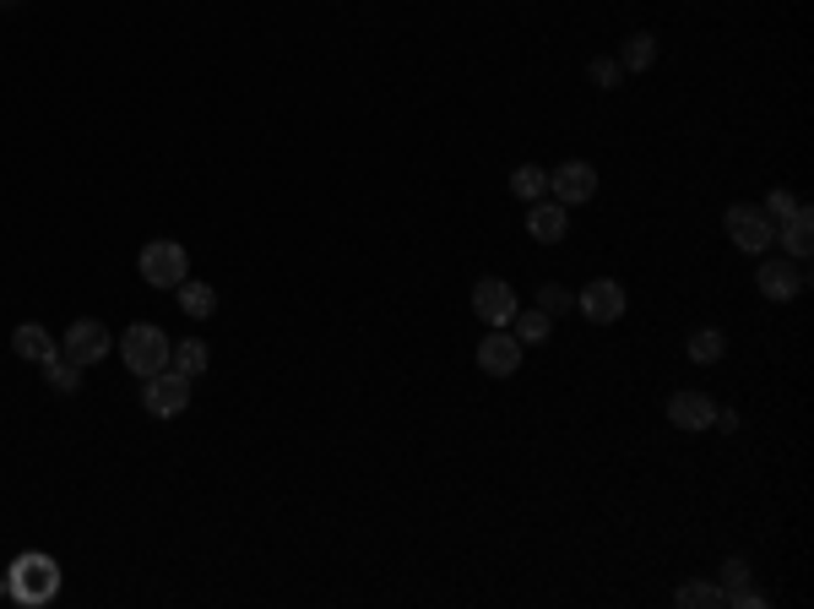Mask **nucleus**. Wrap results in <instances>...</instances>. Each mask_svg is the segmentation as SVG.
<instances>
[{"label": "nucleus", "mask_w": 814, "mask_h": 609, "mask_svg": "<svg viewBox=\"0 0 814 609\" xmlns=\"http://www.w3.org/2000/svg\"><path fill=\"white\" fill-rule=\"evenodd\" d=\"M136 267H141V277H147L152 288H180L190 277V256H186L180 240H152V245H141Z\"/></svg>", "instance_id": "3"}, {"label": "nucleus", "mask_w": 814, "mask_h": 609, "mask_svg": "<svg viewBox=\"0 0 814 609\" xmlns=\"http://www.w3.org/2000/svg\"><path fill=\"white\" fill-rule=\"evenodd\" d=\"M510 322H516V338H521V343H543V338H549V327H554V316H549V311H516Z\"/></svg>", "instance_id": "22"}, {"label": "nucleus", "mask_w": 814, "mask_h": 609, "mask_svg": "<svg viewBox=\"0 0 814 609\" xmlns=\"http://www.w3.org/2000/svg\"><path fill=\"white\" fill-rule=\"evenodd\" d=\"M782 245H787L793 262H810V251H814V212L810 207H799V212L782 223Z\"/></svg>", "instance_id": "15"}, {"label": "nucleus", "mask_w": 814, "mask_h": 609, "mask_svg": "<svg viewBox=\"0 0 814 609\" xmlns=\"http://www.w3.org/2000/svg\"><path fill=\"white\" fill-rule=\"evenodd\" d=\"M478 370L484 376H516L521 370V338H510L505 327H495L489 338L478 343Z\"/></svg>", "instance_id": "10"}, {"label": "nucleus", "mask_w": 814, "mask_h": 609, "mask_svg": "<svg viewBox=\"0 0 814 609\" xmlns=\"http://www.w3.org/2000/svg\"><path fill=\"white\" fill-rule=\"evenodd\" d=\"M510 191H516L521 202H538V197L549 191V169H538V164H521V169H510Z\"/></svg>", "instance_id": "19"}, {"label": "nucleus", "mask_w": 814, "mask_h": 609, "mask_svg": "<svg viewBox=\"0 0 814 609\" xmlns=\"http://www.w3.org/2000/svg\"><path fill=\"white\" fill-rule=\"evenodd\" d=\"M711 413H717V403H711L706 392H674V398H668V419H674L679 430H706Z\"/></svg>", "instance_id": "12"}, {"label": "nucleus", "mask_w": 814, "mask_h": 609, "mask_svg": "<svg viewBox=\"0 0 814 609\" xmlns=\"http://www.w3.org/2000/svg\"><path fill=\"white\" fill-rule=\"evenodd\" d=\"M44 381L55 387V392H76V381H82V370L65 359V354H55V359H44Z\"/></svg>", "instance_id": "23"}, {"label": "nucleus", "mask_w": 814, "mask_h": 609, "mask_svg": "<svg viewBox=\"0 0 814 609\" xmlns=\"http://www.w3.org/2000/svg\"><path fill=\"white\" fill-rule=\"evenodd\" d=\"M0 594H11V588H6V577H0Z\"/></svg>", "instance_id": "28"}, {"label": "nucleus", "mask_w": 814, "mask_h": 609, "mask_svg": "<svg viewBox=\"0 0 814 609\" xmlns=\"http://www.w3.org/2000/svg\"><path fill=\"white\" fill-rule=\"evenodd\" d=\"M0 6H17V0H0Z\"/></svg>", "instance_id": "29"}, {"label": "nucleus", "mask_w": 814, "mask_h": 609, "mask_svg": "<svg viewBox=\"0 0 814 609\" xmlns=\"http://www.w3.org/2000/svg\"><path fill=\"white\" fill-rule=\"evenodd\" d=\"M564 305H575V300L564 294L560 283H543V288H538V311H549V316H560Z\"/></svg>", "instance_id": "26"}, {"label": "nucleus", "mask_w": 814, "mask_h": 609, "mask_svg": "<svg viewBox=\"0 0 814 609\" xmlns=\"http://www.w3.org/2000/svg\"><path fill=\"white\" fill-rule=\"evenodd\" d=\"M549 191H554L564 207L592 202V197H598V169H592L586 158H564L560 169L549 175Z\"/></svg>", "instance_id": "8"}, {"label": "nucleus", "mask_w": 814, "mask_h": 609, "mask_svg": "<svg viewBox=\"0 0 814 609\" xmlns=\"http://www.w3.org/2000/svg\"><path fill=\"white\" fill-rule=\"evenodd\" d=\"M11 348H17L22 359H33V365H44V359H55V354H61V343L50 338L39 322H22V327L11 333Z\"/></svg>", "instance_id": "14"}, {"label": "nucleus", "mask_w": 814, "mask_h": 609, "mask_svg": "<svg viewBox=\"0 0 814 609\" xmlns=\"http://www.w3.org/2000/svg\"><path fill=\"white\" fill-rule=\"evenodd\" d=\"M120 359H126L130 376H158V370H169V354H175V343H169V333L163 327H152V322H130L126 333H120Z\"/></svg>", "instance_id": "1"}, {"label": "nucleus", "mask_w": 814, "mask_h": 609, "mask_svg": "<svg viewBox=\"0 0 814 609\" xmlns=\"http://www.w3.org/2000/svg\"><path fill=\"white\" fill-rule=\"evenodd\" d=\"M754 283H760V294H765V300H776V305H782V300H793V294L804 288V267H799L793 256H787V262L776 256V262H760V277H754Z\"/></svg>", "instance_id": "11"}, {"label": "nucleus", "mask_w": 814, "mask_h": 609, "mask_svg": "<svg viewBox=\"0 0 814 609\" xmlns=\"http://www.w3.org/2000/svg\"><path fill=\"white\" fill-rule=\"evenodd\" d=\"M575 305H581V316H586V322L609 327V322H620V316H625V288H620L614 277H592V283L575 294Z\"/></svg>", "instance_id": "7"}, {"label": "nucleus", "mask_w": 814, "mask_h": 609, "mask_svg": "<svg viewBox=\"0 0 814 609\" xmlns=\"http://www.w3.org/2000/svg\"><path fill=\"white\" fill-rule=\"evenodd\" d=\"M722 229H728V240H733L739 251H750V256H765L771 240H776L771 218H765L760 207H744V202H733L728 212H722Z\"/></svg>", "instance_id": "4"}, {"label": "nucleus", "mask_w": 814, "mask_h": 609, "mask_svg": "<svg viewBox=\"0 0 814 609\" xmlns=\"http://www.w3.org/2000/svg\"><path fill=\"white\" fill-rule=\"evenodd\" d=\"M109 348H115V338H109V327H104V322H71V333H65V343H61V354L76 365V370L98 365Z\"/></svg>", "instance_id": "6"}, {"label": "nucleus", "mask_w": 814, "mask_h": 609, "mask_svg": "<svg viewBox=\"0 0 814 609\" xmlns=\"http://www.w3.org/2000/svg\"><path fill=\"white\" fill-rule=\"evenodd\" d=\"M180 311H186V316H195V322H201V316H212V311H218V294H212V283H195V277H186V283H180Z\"/></svg>", "instance_id": "18"}, {"label": "nucleus", "mask_w": 814, "mask_h": 609, "mask_svg": "<svg viewBox=\"0 0 814 609\" xmlns=\"http://www.w3.org/2000/svg\"><path fill=\"white\" fill-rule=\"evenodd\" d=\"M586 71H592V82H598V87H620V82H625V66H620V61H609V55H598Z\"/></svg>", "instance_id": "25"}, {"label": "nucleus", "mask_w": 814, "mask_h": 609, "mask_svg": "<svg viewBox=\"0 0 814 609\" xmlns=\"http://www.w3.org/2000/svg\"><path fill=\"white\" fill-rule=\"evenodd\" d=\"M760 212H765V218H771V229H782V223H787V218H793V212H799V202H793V197H787V191H771V197H765V207H760Z\"/></svg>", "instance_id": "24"}, {"label": "nucleus", "mask_w": 814, "mask_h": 609, "mask_svg": "<svg viewBox=\"0 0 814 609\" xmlns=\"http://www.w3.org/2000/svg\"><path fill=\"white\" fill-rule=\"evenodd\" d=\"M679 605L685 609H728V594L717 582H685L679 588Z\"/></svg>", "instance_id": "21"}, {"label": "nucleus", "mask_w": 814, "mask_h": 609, "mask_svg": "<svg viewBox=\"0 0 814 609\" xmlns=\"http://www.w3.org/2000/svg\"><path fill=\"white\" fill-rule=\"evenodd\" d=\"M6 588H11L22 605H50V599L61 594V566H55L50 555H22V560L11 566Z\"/></svg>", "instance_id": "2"}, {"label": "nucleus", "mask_w": 814, "mask_h": 609, "mask_svg": "<svg viewBox=\"0 0 814 609\" xmlns=\"http://www.w3.org/2000/svg\"><path fill=\"white\" fill-rule=\"evenodd\" d=\"M652 61H657V39H652V33H630L625 50H620V66H625V71H646Z\"/></svg>", "instance_id": "20"}, {"label": "nucleus", "mask_w": 814, "mask_h": 609, "mask_svg": "<svg viewBox=\"0 0 814 609\" xmlns=\"http://www.w3.org/2000/svg\"><path fill=\"white\" fill-rule=\"evenodd\" d=\"M711 424H717V430H739V413H733V408H717Z\"/></svg>", "instance_id": "27"}, {"label": "nucleus", "mask_w": 814, "mask_h": 609, "mask_svg": "<svg viewBox=\"0 0 814 609\" xmlns=\"http://www.w3.org/2000/svg\"><path fill=\"white\" fill-rule=\"evenodd\" d=\"M473 311H478L489 327H510V316H516L521 305H516V294H510L505 277H478V283H473Z\"/></svg>", "instance_id": "9"}, {"label": "nucleus", "mask_w": 814, "mask_h": 609, "mask_svg": "<svg viewBox=\"0 0 814 609\" xmlns=\"http://www.w3.org/2000/svg\"><path fill=\"white\" fill-rule=\"evenodd\" d=\"M564 229H570L564 202H538L532 212H527V234H532L538 245H554V240H564Z\"/></svg>", "instance_id": "13"}, {"label": "nucleus", "mask_w": 814, "mask_h": 609, "mask_svg": "<svg viewBox=\"0 0 814 609\" xmlns=\"http://www.w3.org/2000/svg\"><path fill=\"white\" fill-rule=\"evenodd\" d=\"M169 365H175L180 376H190V381H195V376H201V370L212 365V354H207V343H201V338H186V343H175Z\"/></svg>", "instance_id": "17"}, {"label": "nucleus", "mask_w": 814, "mask_h": 609, "mask_svg": "<svg viewBox=\"0 0 814 609\" xmlns=\"http://www.w3.org/2000/svg\"><path fill=\"white\" fill-rule=\"evenodd\" d=\"M695 365H717L722 354H728V338H722V327H700V333H689V348H685Z\"/></svg>", "instance_id": "16"}, {"label": "nucleus", "mask_w": 814, "mask_h": 609, "mask_svg": "<svg viewBox=\"0 0 814 609\" xmlns=\"http://www.w3.org/2000/svg\"><path fill=\"white\" fill-rule=\"evenodd\" d=\"M190 376H180L175 365L169 370H158V376H147V387H141V403L147 413H158V419H175V413H186L190 408Z\"/></svg>", "instance_id": "5"}]
</instances>
